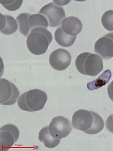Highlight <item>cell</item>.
Listing matches in <instances>:
<instances>
[{
	"label": "cell",
	"instance_id": "obj_1",
	"mask_svg": "<svg viewBox=\"0 0 113 151\" xmlns=\"http://www.w3.org/2000/svg\"><path fill=\"white\" fill-rule=\"evenodd\" d=\"M72 123L75 129L90 134L99 133L104 127L103 119L96 112L84 110L74 112Z\"/></svg>",
	"mask_w": 113,
	"mask_h": 151
},
{
	"label": "cell",
	"instance_id": "obj_2",
	"mask_svg": "<svg viewBox=\"0 0 113 151\" xmlns=\"http://www.w3.org/2000/svg\"><path fill=\"white\" fill-rule=\"evenodd\" d=\"M52 41L51 33L45 28L35 27L27 37L26 45L32 54L39 55L44 54Z\"/></svg>",
	"mask_w": 113,
	"mask_h": 151
},
{
	"label": "cell",
	"instance_id": "obj_3",
	"mask_svg": "<svg viewBox=\"0 0 113 151\" xmlns=\"http://www.w3.org/2000/svg\"><path fill=\"white\" fill-rule=\"evenodd\" d=\"M48 96L44 91L34 89L26 91L19 98L18 106L21 110L34 112L44 108L47 101Z\"/></svg>",
	"mask_w": 113,
	"mask_h": 151
},
{
	"label": "cell",
	"instance_id": "obj_4",
	"mask_svg": "<svg viewBox=\"0 0 113 151\" xmlns=\"http://www.w3.org/2000/svg\"><path fill=\"white\" fill-rule=\"evenodd\" d=\"M75 63L80 73L92 77L98 75L103 69V63L101 57L88 52L79 54Z\"/></svg>",
	"mask_w": 113,
	"mask_h": 151
},
{
	"label": "cell",
	"instance_id": "obj_5",
	"mask_svg": "<svg viewBox=\"0 0 113 151\" xmlns=\"http://www.w3.org/2000/svg\"><path fill=\"white\" fill-rule=\"evenodd\" d=\"M19 31L26 37L30 30L35 27H48V21L46 18L41 14H30L23 13L16 17Z\"/></svg>",
	"mask_w": 113,
	"mask_h": 151
},
{
	"label": "cell",
	"instance_id": "obj_6",
	"mask_svg": "<svg viewBox=\"0 0 113 151\" xmlns=\"http://www.w3.org/2000/svg\"><path fill=\"white\" fill-rule=\"evenodd\" d=\"M39 13L44 16L51 27H58L65 19L66 14L62 7L59 6L55 2H50L42 7Z\"/></svg>",
	"mask_w": 113,
	"mask_h": 151
},
{
	"label": "cell",
	"instance_id": "obj_7",
	"mask_svg": "<svg viewBox=\"0 0 113 151\" xmlns=\"http://www.w3.org/2000/svg\"><path fill=\"white\" fill-rule=\"evenodd\" d=\"M48 127L51 135L57 139L65 138L72 130V125L69 120L62 116L53 118Z\"/></svg>",
	"mask_w": 113,
	"mask_h": 151
},
{
	"label": "cell",
	"instance_id": "obj_8",
	"mask_svg": "<svg viewBox=\"0 0 113 151\" xmlns=\"http://www.w3.org/2000/svg\"><path fill=\"white\" fill-rule=\"evenodd\" d=\"M1 105H11L15 104L20 93L15 85L5 78L0 79Z\"/></svg>",
	"mask_w": 113,
	"mask_h": 151
},
{
	"label": "cell",
	"instance_id": "obj_9",
	"mask_svg": "<svg viewBox=\"0 0 113 151\" xmlns=\"http://www.w3.org/2000/svg\"><path fill=\"white\" fill-rule=\"evenodd\" d=\"M1 150L8 151L18 141L19 131L13 124H7L1 128Z\"/></svg>",
	"mask_w": 113,
	"mask_h": 151
},
{
	"label": "cell",
	"instance_id": "obj_10",
	"mask_svg": "<svg viewBox=\"0 0 113 151\" xmlns=\"http://www.w3.org/2000/svg\"><path fill=\"white\" fill-rule=\"evenodd\" d=\"M70 53L63 49L59 48L52 52L49 57L50 65L54 70L62 71L69 67L71 61Z\"/></svg>",
	"mask_w": 113,
	"mask_h": 151
},
{
	"label": "cell",
	"instance_id": "obj_11",
	"mask_svg": "<svg viewBox=\"0 0 113 151\" xmlns=\"http://www.w3.org/2000/svg\"><path fill=\"white\" fill-rule=\"evenodd\" d=\"M96 53L105 60L113 57V33H108L98 39L94 45Z\"/></svg>",
	"mask_w": 113,
	"mask_h": 151
},
{
	"label": "cell",
	"instance_id": "obj_12",
	"mask_svg": "<svg viewBox=\"0 0 113 151\" xmlns=\"http://www.w3.org/2000/svg\"><path fill=\"white\" fill-rule=\"evenodd\" d=\"M61 28L67 35L77 37L82 30V23L77 17H68L63 20Z\"/></svg>",
	"mask_w": 113,
	"mask_h": 151
},
{
	"label": "cell",
	"instance_id": "obj_13",
	"mask_svg": "<svg viewBox=\"0 0 113 151\" xmlns=\"http://www.w3.org/2000/svg\"><path fill=\"white\" fill-rule=\"evenodd\" d=\"M18 29V25L13 17L1 14V32L4 35L13 34Z\"/></svg>",
	"mask_w": 113,
	"mask_h": 151
},
{
	"label": "cell",
	"instance_id": "obj_14",
	"mask_svg": "<svg viewBox=\"0 0 113 151\" xmlns=\"http://www.w3.org/2000/svg\"><path fill=\"white\" fill-rule=\"evenodd\" d=\"M39 140L44 143V146L49 148H53L58 146L61 139L54 138L49 133L48 127L42 128L39 133Z\"/></svg>",
	"mask_w": 113,
	"mask_h": 151
},
{
	"label": "cell",
	"instance_id": "obj_15",
	"mask_svg": "<svg viewBox=\"0 0 113 151\" xmlns=\"http://www.w3.org/2000/svg\"><path fill=\"white\" fill-rule=\"evenodd\" d=\"M54 37L56 42L63 47H68L74 44L77 37H71L66 34L61 27L56 30Z\"/></svg>",
	"mask_w": 113,
	"mask_h": 151
},
{
	"label": "cell",
	"instance_id": "obj_16",
	"mask_svg": "<svg viewBox=\"0 0 113 151\" xmlns=\"http://www.w3.org/2000/svg\"><path fill=\"white\" fill-rule=\"evenodd\" d=\"M111 72L109 70H106L95 80L87 84V88L89 90L97 89L105 86L109 82L111 78Z\"/></svg>",
	"mask_w": 113,
	"mask_h": 151
},
{
	"label": "cell",
	"instance_id": "obj_17",
	"mask_svg": "<svg viewBox=\"0 0 113 151\" xmlns=\"http://www.w3.org/2000/svg\"><path fill=\"white\" fill-rule=\"evenodd\" d=\"M101 23L106 30L113 31V10H109L104 13L101 18Z\"/></svg>",
	"mask_w": 113,
	"mask_h": 151
},
{
	"label": "cell",
	"instance_id": "obj_18",
	"mask_svg": "<svg viewBox=\"0 0 113 151\" xmlns=\"http://www.w3.org/2000/svg\"><path fill=\"white\" fill-rule=\"evenodd\" d=\"M23 2V1H1L2 6L9 11H15L19 9Z\"/></svg>",
	"mask_w": 113,
	"mask_h": 151
},
{
	"label": "cell",
	"instance_id": "obj_19",
	"mask_svg": "<svg viewBox=\"0 0 113 151\" xmlns=\"http://www.w3.org/2000/svg\"><path fill=\"white\" fill-rule=\"evenodd\" d=\"M106 127L109 131L113 133V114L110 115L106 122Z\"/></svg>",
	"mask_w": 113,
	"mask_h": 151
},
{
	"label": "cell",
	"instance_id": "obj_20",
	"mask_svg": "<svg viewBox=\"0 0 113 151\" xmlns=\"http://www.w3.org/2000/svg\"><path fill=\"white\" fill-rule=\"evenodd\" d=\"M107 93L111 100L113 101V80L108 86Z\"/></svg>",
	"mask_w": 113,
	"mask_h": 151
}]
</instances>
